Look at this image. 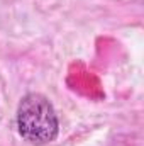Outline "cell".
Wrapping results in <instances>:
<instances>
[{
    "mask_svg": "<svg viewBox=\"0 0 144 146\" xmlns=\"http://www.w3.org/2000/svg\"><path fill=\"white\" fill-rule=\"evenodd\" d=\"M17 131L20 138L34 146L53 143L59 134L56 110L42 94H26L17 107Z\"/></svg>",
    "mask_w": 144,
    "mask_h": 146,
    "instance_id": "6da1fadb",
    "label": "cell"
}]
</instances>
